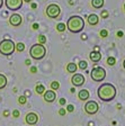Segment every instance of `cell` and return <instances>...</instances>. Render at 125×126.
Returning a JSON list of instances; mask_svg holds the SVG:
<instances>
[{
    "instance_id": "6da1fadb",
    "label": "cell",
    "mask_w": 125,
    "mask_h": 126,
    "mask_svg": "<svg viewBox=\"0 0 125 126\" xmlns=\"http://www.w3.org/2000/svg\"><path fill=\"white\" fill-rule=\"evenodd\" d=\"M97 94L103 101H110L116 96V88L112 83L105 82V83H102V86L98 88Z\"/></svg>"
},
{
    "instance_id": "7a4b0ae2",
    "label": "cell",
    "mask_w": 125,
    "mask_h": 126,
    "mask_svg": "<svg viewBox=\"0 0 125 126\" xmlns=\"http://www.w3.org/2000/svg\"><path fill=\"white\" fill-rule=\"evenodd\" d=\"M67 28L74 34L80 33L85 28V20L80 16H71L67 21Z\"/></svg>"
},
{
    "instance_id": "3957f363",
    "label": "cell",
    "mask_w": 125,
    "mask_h": 126,
    "mask_svg": "<svg viewBox=\"0 0 125 126\" xmlns=\"http://www.w3.org/2000/svg\"><path fill=\"white\" fill-rule=\"evenodd\" d=\"M29 55L34 60H42L46 55V47L42 44H34L29 48Z\"/></svg>"
},
{
    "instance_id": "277c9868",
    "label": "cell",
    "mask_w": 125,
    "mask_h": 126,
    "mask_svg": "<svg viewBox=\"0 0 125 126\" xmlns=\"http://www.w3.org/2000/svg\"><path fill=\"white\" fill-rule=\"evenodd\" d=\"M15 52V43L11 41V39H2L0 42V53L2 55H11Z\"/></svg>"
},
{
    "instance_id": "5b68a950",
    "label": "cell",
    "mask_w": 125,
    "mask_h": 126,
    "mask_svg": "<svg viewBox=\"0 0 125 126\" xmlns=\"http://www.w3.org/2000/svg\"><path fill=\"white\" fill-rule=\"evenodd\" d=\"M90 77L94 81L102 82V81H104V79L106 78V71H105V69L102 68V66H96V68H94L91 70Z\"/></svg>"
},
{
    "instance_id": "8992f818",
    "label": "cell",
    "mask_w": 125,
    "mask_h": 126,
    "mask_svg": "<svg viewBox=\"0 0 125 126\" xmlns=\"http://www.w3.org/2000/svg\"><path fill=\"white\" fill-rule=\"evenodd\" d=\"M61 14V8L56 5V3H51L47 6L46 8V15L47 17L52 19H56Z\"/></svg>"
},
{
    "instance_id": "52a82bcc",
    "label": "cell",
    "mask_w": 125,
    "mask_h": 126,
    "mask_svg": "<svg viewBox=\"0 0 125 126\" xmlns=\"http://www.w3.org/2000/svg\"><path fill=\"white\" fill-rule=\"evenodd\" d=\"M23 2V0H5V5L9 10H19Z\"/></svg>"
},
{
    "instance_id": "ba28073f",
    "label": "cell",
    "mask_w": 125,
    "mask_h": 126,
    "mask_svg": "<svg viewBox=\"0 0 125 126\" xmlns=\"http://www.w3.org/2000/svg\"><path fill=\"white\" fill-rule=\"evenodd\" d=\"M98 109H99L98 104L96 101H94V100L87 101L86 105H85V110H86V113L89 114V115H95L98 111Z\"/></svg>"
},
{
    "instance_id": "9c48e42d",
    "label": "cell",
    "mask_w": 125,
    "mask_h": 126,
    "mask_svg": "<svg viewBox=\"0 0 125 126\" xmlns=\"http://www.w3.org/2000/svg\"><path fill=\"white\" fill-rule=\"evenodd\" d=\"M85 81H86V79H85V77L81 73H74L72 76V78H71V82H72V84L74 87L82 86L85 83Z\"/></svg>"
},
{
    "instance_id": "30bf717a",
    "label": "cell",
    "mask_w": 125,
    "mask_h": 126,
    "mask_svg": "<svg viewBox=\"0 0 125 126\" xmlns=\"http://www.w3.org/2000/svg\"><path fill=\"white\" fill-rule=\"evenodd\" d=\"M23 23V17L18 14H13V15L9 17V24L14 27H18L21 25Z\"/></svg>"
},
{
    "instance_id": "8fae6325",
    "label": "cell",
    "mask_w": 125,
    "mask_h": 126,
    "mask_svg": "<svg viewBox=\"0 0 125 126\" xmlns=\"http://www.w3.org/2000/svg\"><path fill=\"white\" fill-rule=\"evenodd\" d=\"M56 99V94H55V91H53V90H45L44 92V100L46 102H53L54 100Z\"/></svg>"
},
{
    "instance_id": "7c38bea8",
    "label": "cell",
    "mask_w": 125,
    "mask_h": 126,
    "mask_svg": "<svg viewBox=\"0 0 125 126\" xmlns=\"http://www.w3.org/2000/svg\"><path fill=\"white\" fill-rule=\"evenodd\" d=\"M38 122V116L35 113H28L26 115V123L28 125H35Z\"/></svg>"
},
{
    "instance_id": "4fadbf2b",
    "label": "cell",
    "mask_w": 125,
    "mask_h": 126,
    "mask_svg": "<svg viewBox=\"0 0 125 126\" xmlns=\"http://www.w3.org/2000/svg\"><path fill=\"white\" fill-rule=\"evenodd\" d=\"M88 23L90 24L91 26H95L99 23V17L96 15V14H91V15L88 16Z\"/></svg>"
},
{
    "instance_id": "5bb4252c",
    "label": "cell",
    "mask_w": 125,
    "mask_h": 126,
    "mask_svg": "<svg viewBox=\"0 0 125 126\" xmlns=\"http://www.w3.org/2000/svg\"><path fill=\"white\" fill-rule=\"evenodd\" d=\"M89 58H90V60L92 61V62H99L100 59H102V54L99 52H96V51H92V52H90V54H89Z\"/></svg>"
},
{
    "instance_id": "9a60e30c",
    "label": "cell",
    "mask_w": 125,
    "mask_h": 126,
    "mask_svg": "<svg viewBox=\"0 0 125 126\" xmlns=\"http://www.w3.org/2000/svg\"><path fill=\"white\" fill-rule=\"evenodd\" d=\"M78 97H79V99L80 100H87L89 98V91L88 90H86V89L80 90L79 94H78Z\"/></svg>"
},
{
    "instance_id": "2e32d148",
    "label": "cell",
    "mask_w": 125,
    "mask_h": 126,
    "mask_svg": "<svg viewBox=\"0 0 125 126\" xmlns=\"http://www.w3.org/2000/svg\"><path fill=\"white\" fill-rule=\"evenodd\" d=\"M91 6L96 9H100L104 6V0H91Z\"/></svg>"
},
{
    "instance_id": "e0dca14e",
    "label": "cell",
    "mask_w": 125,
    "mask_h": 126,
    "mask_svg": "<svg viewBox=\"0 0 125 126\" xmlns=\"http://www.w3.org/2000/svg\"><path fill=\"white\" fill-rule=\"evenodd\" d=\"M77 68H78V66H77L76 63L71 62V63H69L68 65H67V71H68V72H70V73H76Z\"/></svg>"
},
{
    "instance_id": "ac0fdd59",
    "label": "cell",
    "mask_w": 125,
    "mask_h": 126,
    "mask_svg": "<svg viewBox=\"0 0 125 126\" xmlns=\"http://www.w3.org/2000/svg\"><path fill=\"white\" fill-rule=\"evenodd\" d=\"M6 86H7V78L5 74L0 73V90L3 89Z\"/></svg>"
},
{
    "instance_id": "d6986e66",
    "label": "cell",
    "mask_w": 125,
    "mask_h": 126,
    "mask_svg": "<svg viewBox=\"0 0 125 126\" xmlns=\"http://www.w3.org/2000/svg\"><path fill=\"white\" fill-rule=\"evenodd\" d=\"M35 91H36L38 94H44V92H45V87L43 86V84H37L36 88H35Z\"/></svg>"
},
{
    "instance_id": "ffe728a7",
    "label": "cell",
    "mask_w": 125,
    "mask_h": 126,
    "mask_svg": "<svg viewBox=\"0 0 125 126\" xmlns=\"http://www.w3.org/2000/svg\"><path fill=\"white\" fill-rule=\"evenodd\" d=\"M15 50L18 51V52H23L25 50V45L24 43H18V44H15Z\"/></svg>"
},
{
    "instance_id": "44dd1931",
    "label": "cell",
    "mask_w": 125,
    "mask_h": 126,
    "mask_svg": "<svg viewBox=\"0 0 125 126\" xmlns=\"http://www.w3.org/2000/svg\"><path fill=\"white\" fill-rule=\"evenodd\" d=\"M65 28H67V26H65V24H63V23H60V24H57L56 25V31L60 32V33L64 32Z\"/></svg>"
},
{
    "instance_id": "7402d4cb",
    "label": "cell",
    "mask_w": 125,
    "mask_h": 126,
    "mask_svg": "<svg viewBox=\"0 0 125 126\" xmlns=\"http://www.w3.org/2000/svg\"><path fill=\"white\" fill-rule=\"evenodd\" d=\"M51 88H52V90L54 91V90H57L59 88H60V83L57 81H53L51 82Z\"/></svg>"
},
{
    "instance_id": "603a6c76",
    "label": "cell",
    "mask_w": 125,
    "mask_h": 126,
    "mask_svg": "<svg viewBox=\"0 0 125 126\" xmlns=\"http://www.w3.org/2000/svg\"><path fill=\"white\" fill-rule=\"evenodd\" d=\"M79 68H80L81 70H86V69L88 68V64H87L86 61H80V62H79Z\"/></svg>"
},
{
    "instance_id": "cb8c5ba5",
    "label": "cell",
    "mask_w": 125,
    "mask_h": 126,
    "mask_svg": "<svg viewBox=\"0 0 125 126\" xmlns=\"http://www.w3.org/2000/svg\"><path fill=\"white\" fill-rule=\"evenodd\" d=\"M38 44H42V45H43V44H45V43H46V37H45L44 36V35H39V36H38Z\"/></svg>"
},
{
    "instance_id": "d4e9b609",
    "label": "cell",
    "mask_w": 125,
    "mask_h": 126,
    "mask_svg": "<svg viewBox=\"0 0 125 126\" xmlns=\"http://www.w3.org/2000/svg\"><path fill=\"white\" fill-rule=\"evenodd\" d=\"M107 63H108V65H114L115 63H116V60L113 56H109V58L107 59Z\"/></svg>"
},
{
    "instance_id": "484cf974",
    "label": "cell",
    "mask_w": 125,
    "mask_h": 126,
    "mask_svg": "<svg viewBox=\"0 0 125 126\" xmlns=\"http://www.w3.org/2000/svg\"><path fill=\"white\" fill-rule=\"evenodd\" d=\"M26 97H25V96H20V97L18 98V102L19 104H20V105H25V104H26Z\"/></svg>"
},
{
    "instance_id": "4316f807",
    "label": "cell",
    "mask_w": 125,
    "mask_h": 126,
    "mask_svg": "<svg viewBox=\"0 0 125 126\" xmlns=\"http://www.w3.org/2000/svg\"><path fill=\"white\" fill-rule=\"evenodd\" d=\"M108 15H109V14H108V11H107V10H103L102 14H100V17L105 19V18H107V17H108Z\"/></svg>"
},
{
    "instance_id": "83f0119b",
    "label": "cell",
    "mask_w": 125,
    "mask_h": 126,
    "mask_svg": "<svg viewBox=\"0 0 125 126\" xmlns=\"http://www.w3.org/2000/svg\"><path fill=\"white\" fill-rule=\"evenodd\" d=\"M107 35H108V32L106 31V29H102V31H100V36L102 37H107Z\"/></svg>"
},
{
    "instance_id": "f1b7e54d",
    "label": "cell",
    "mask_w": 125,
    "mask_h": 126,
    "mask_svg": "<svg viewBox=\"0 0 125 126\" xmlns=\"http://www.w3.org/2000/svg\"><path fill=\"white\" fill-rule=\"evenodd\" d=\"M13 116H14L15 118H18L19 116H20V113H19V110H17V109L14 110V111H13Z\"/></svg>"
},
{
    "instance_id": "f546056e",
    "label": "cell",
    "mask_w": 125,
    "mask_h": 126,
    "mask_svg": "<svg viewBox=\"0 0 125 126\" xmlns=\"http://www.w3.org/2000/svg\"><path fill=\"white\" fill-rule=\"evenodd\" d=\"M67 110H68V111H70V113H72L73 110H74V107H73V105H68V107H67Z\"/></svg>"
},
{
    "instance_id": "4dcf8cb0",
    "label": "cell",
    "mask_w": 125,
    "mask_h": 126,
    "mask_svg": "<svg viewBox=\"0 0 125 126\" xmlns=\"http://www.w3.org/2000/svg\"><path fill=\"white\" fill-rule=\"evenodd\" d=\"M59 115H61V116H64V115H65V109H63V108H61V109L59 110Z\"/></svg>"
},
{
    "instance_id": "1f68e13d",
    "label": "cell",
    "mask_w": 125,
    "mask_h": 126,
    "mask_svg": "<svg viewBox=\"0 0 125 126\" xmlns=\"http://www.w3.org/2000/svg\"><path fill=\"white\" fill-rule=\"evenodd\" d=\"M36 71H37L36 66H31V72L32 73H36Z\"/></svg>"
},
{
    "instance_id": "d6a6232c",
    "label": "cell",
    "mask_w": 125,
    "mask_h": 126,
    "mask_svg": "<svg viewBox=\"0 0 125 126\" xmlns=\"http://www.w3.org/2000/svg\"><path fill=\"white\" fill-rule=\"evenodd\" d=\"M65 101H67V100H65L64 99V98H61V99H60V101H59V102H60V105H64V104H65Z\"/></svg>"
},
{
    "instance_id": "836d02e7",
    "label": "cell",
    "mask_w": 125,
    "mask_h": 126,
    "mask_svg": "<svg viewBox=\"0 0 125 126\" xmlns=\"http://www.w3.org/2000/svg\"><path fill=\"white\" fill-rule=\"evenodd\" d=\"M9 114H10V111H9V110H5V111H3V116H5V117H8V116H9Z\"/></svg>"
},
{
    "instance_id": "e575fe53",
    "label": "cell",
    "mask_w": 125,
    "mask_h": 126,
    "mask_svg": "<svg viewBox=\"0 0 125 126\" xmlns=\"http://www.w3.org/2000/svg\"><path fill=\"white\" fill-rule=\"evenodd\" d=\"M28 96H31V91L26 90V91H25V97H28Z\"/></svg>"
},
{
    "instance_id": "d590c367",
    "label": "cell",
    "mask_w": 125,
    "mask_h": 126,
    "mask_svg": "<svg viewBox=\"0 0 125 126\" xmlns=\"http://www.w3.org/2000/svg\"><path fill=\"white\" fill-rule=\"evenodd\" d=\"M37 28H38V24H36V23L33 24V29H37Z\"/></svg>"
},
{
    "instance_id": "8d00e7d4",
    "label": "cell",
    "mask_w": 125,
    "mask_h": 126,
    "mask_svg": "<svg viewBox=\"0 0 125 126\" xmlns=\"http://www.w3.org/2000/svg\"><path fill=\"white\" fill-rule=\"evenodd\" d=\"M25 63H26L27 65H31V64H32V63H31V61H29V60H26V61H25Z\"/></svg>"
},
{
    "instance_id": "74e56055",
    "label": "cell",
    "mask_w": 125,
    "mask_h": 126,
    "mask_svg": "<svg viewBox=\"0 0 125 126\" xmlns=\"http://www.w3.org/2000/svg\"><path fill=\"white\" fill-rule=\"evenodd\" d=\"M117 36H123V32H118V33H117Z\"/></svg>"
},
{
    "instance_id": "f35d334b",
    "label": "cell",
    "mask_w": 125,
    "mask_h": 126,
    "mask_svg": "<svg viewBox=\"0 0 125 126\" xmlns=\"http://www.w3.org/2000/svg\"><path fill=\"white\" fill-rule=\"evenodd\" d=\"M3 1H5V0H0V8L2 7V5H3Z\"/></svg>"
},
{
    "instance_id": "ab89813d",
    "label": "cell",
    "mask_w": 125,
    "mask_h": 126,
    "mask_svg": "<svg viewBox=\"0 0 125 126\" xmlns=\"http://www.w3.org/2000/svg\"><path fill=\"white\" fill-rule=\"evenodd\" d=\"M37 6H36V3H32V8H36Z\"/></svg>"
},
{
    "instance_id": "60d3db41",
    "label": "cell",
    "mask_w": 125,
    "mask_h": 126,
    "mask_svg": "<svg viewBox=\"0 0 125 126\" xmlns=\"http://www.w3.org/2000/svg\"><path fill=\"white\" fill-rule=\"evenodd\" d=\"M23 1H25V2H32V0H23Z\"/></svg>"
},
{
    "instance_id": "b9f144b4",
    "label": "cell",
    "mask_w": 125,
    "mask_h": 126,
    "mask_svg": "<svg viewBox=\"0 0 125 126\" xmlns=\"http://www.w3.org/2000/svg\"><path fill=\"white\" fill-rule=\"evenodd\" d=\"M123 66H124V69H125V60H124V62H123Z\"/></svg>"
},
{
    "instance_id": "7bdbcfd3",
    "label": "cell",
    "mask_w": 125,
    "mask_h": 126,
    "mask_svg": "<svg viewBox=\"0 0 125 126\" xmlns=\"http://www.w3.org/2000/svg\"><path fill=\"white\" fill-rule=\"evenodd\" d=\"M1 100H2V98H1V96H0V102H1Z\"/></svg>"
},
{
    "instance_id": "ee69618b",
    "label": "cell",
    "mask_w": 125,
    "mask_h": 126,
    "mask_svg": "<svg viewBox=\"0 0 125 126\" xmlns=\"http://www.w3.org/2000/svg\"><path fill=\"white\" fill-rule=\"evenodd\" d=\"M124 10H125V3H124Z\"/></svg>"
}]
</instances>
